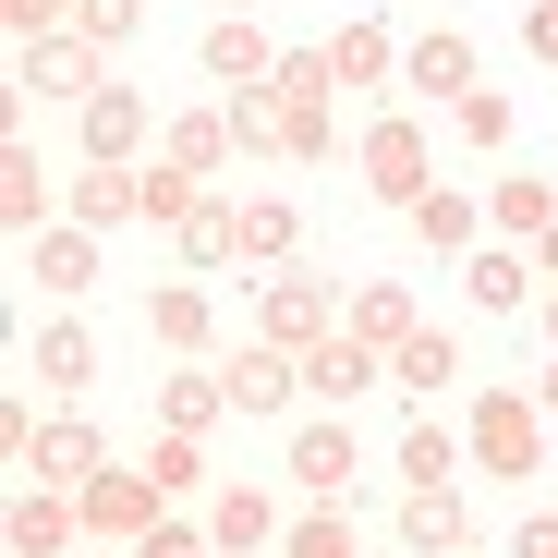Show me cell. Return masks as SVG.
<instances>
[{
  "mask_svg": "<svg viewBox=\"0 0 558 558\" xmlns=\"http://www.w3.org/2000/svg\"><path fill=\"white\" fill-rule=\"evenodd\" d=\"M352 170H364V195H389V207H425L437 195V146H425V122L413 110H377L352 134Z\"/></svg>",
  "mask_w": 558,
  "mask_h": 558,
  "instance_id": "obj_1",
  "label": "cell"
},
{
  "mask_svg": "<svg viewBox=\"0 0 558 558\" xmlns=\"http://www.w3.org/2000/svg\"><path fill=\"white\" fill-rule=\"evenodd\" d=\"M461 449H474L486 474H546V401L534 389H486L474 425H461Z\"/></svg>",
  "mask_w": 558,
  "mask_h": 558,
  "instance_id": "obj_2",
  "label": "cell"
},
{
  "mask_svg": "<svg viewBox=\"0 0 558 558\" xmlns=\"http://www.w3.org/2000/svg\"><path fill=\"white\" fill-rule=\"evenodd\" d=\"M73 498H85V534H110V546H146L170 522V486L158 474H122V461H110L98 486H73Z\"/></svg>",
  "mask_w": 558,
  "mask_h": 558,
  "instance_id": "obj_3",
  "label": "cell"
},
{
  "mask_svg": "<svg viewBox=\"0 0 558 558\" xmlns=\"http://www.w3.org/2000/svg\"><path fill=\"white\" fill-rule=\"evenodd\" d=\"M255 340H267V352H316V340H340V304L316 292V279H267Z\"/></svg>",
  "mask_w": 558,
  "mask_h": 558,
  "instance_id": "obj_4",
  "label": "cell"
},
{
  "mask_svg": "<svg viewBox=\"0 0 558 558\" xmlns=\"http://www.w3.org/2000/svg\"><path fill=\"white\" fill-rule=\"evenodd\" d=\"M279 474H292L304 498H340V486L364 474V449H352V425H340V413H316V425H292V449H279Z\"/></svg>",
  "mask_w": 558,
  "mask_h": 558,
  "instance_id": "obj_5",
  "label": "cell"
},
{
  "mask_svg": "<svg viewBox=\"0 0 558 558\" xmlns=\"http://www.w3.org/2000/svg\"><path fill=\"white\" fill-rule=\"evenodd\" d=\"M61 219H73V231H122V219H146V170L85 158V170H73V195H61Z\"/></svg>",
  "mask_w": 558,
  "mask_h": 558,
  "instance_id": "obj_6",
  "label": "cell"
},
{
  "mask_svg": "<svg viewBox=\"0 0 558 558\" xmlns=\"http://www.w3.org/2000/svg\"><path fill=\"white\" fill-rule=\"evenodd\" d=\"M377 377H389V352H377V340H352V328L304 352V401H328V413H352V401L377 389Z\"/></svg>",
  "mask_w": 558,
  "mask_h": 558,
  "instance_id": "obj_7",
  "label": "cell"
},
{
  "mask_svg": "<svg viewBox=\"0 0 558 558\" xmlns=\"http://www.w3.org/2000/svg\"><path fill=\"white\" fill-rule=\"evenodd\" d=\"M219 377H231V413H292V401H304V352H267V340H243V352L219 364Z\"/></svg>",
  "mask_w": 558,
  "mask_h": 558,
  "instance_id": "obj_8",
  "label": "cell"
},
{
  "mask_svg": "<svg viewBox=\"0 0 558 558\" xmlns=\"http://www.w3.org/2000/svg\"><path fill=\"white\" fill-rule=\"evenodd\" d=\"M25 474H49V486H98V474H110V437L85 425V413H49L37 449H25Z\"/></svg>",
  "mask_w": 558,
  "mask_h": 558,
  "instance_id": "obj_9",
  "label": "cell"
},
{
  "mask_svg": "<svg viewBox=\"0 0 558 558\" xmlns=\"http://www.w3.org/2000/svg\"><path fill=\"white\" fill-rule=\"evenodd\" d=\"M0 534H13V558H61V546L85 534V498H73V486H37V498H13Z\"/></svg>",
  "mask_w": 558,
  "mask_h": 558,
  "instance_id": "obj_10",
  "label": "cell"
},
{
  "mask_svg": "<svg viewBox=\"0 0 558 558\" xmlns=\"http://www.w3.org/2000/svg\"><path fill=\"white\" fill-rule=\"evenodd\" d=\"M0 219H13L25 243H37V231H61V219H49V158H37L25 134H0Z\"/></svg>",
  "mask_w": 558,
  "mask_h": 558,
  "instance_id": "obj_11",
  "label": "cell"
},
{
  "mask_svg": "<svg viewBox=\"0 0 558 558\" xmlns=\"http://www.w3.org/2000/svg\"><path fill=\"white\" fill-rule=\"evenodd\" d=\"M25 85H37V98H73V110H85V98L110 85V73H98V37H37V49H25Z\"/></svg>",
  "mask_w": 558,
  "mask_h": 558,
  "instance_id": "obj_12",
  "label": "cell"
},
{
  "mask_svg": "<svg viewBox=\"0 0 558 558\" xmlns=\"http://www.w3.org/2000/svg\"><path fill=\"white\" fill-rule=\"evenodd\" d=\"M207 73H219V85H267V73H279L267 25H255V13H219V25H207Z\"/></svg>",
  "mask_w": 558,
  "mask_h": 558,
  "instance_id": "obj_13",
  "label": "cell"
},
{
  "mask_svg": "<svg viewBox=\"0 0 558 558\" xmlns=\"http://www.w3.org/2000/svg\"><path fill=\"white\" fill-rule=\"evenodd\" d=\"M401 73L425 85V98H474V37L437 25V37H413V49H401Z\"/></svg>",
  "mask_w": 558,
  "mask_h": 558,
  "instance_id": "obj_14",
  "label": "cell"
},
{
  "mask_svg": "<svg viewBox=\"0 0 558 558\" xmlns=\"http://www.w3.org/2000/svg\"><path fill=\"white\" fill-rule=\"evenodd\" d=\"M461 292H474L486 316H522V304H534V267H522L510 243H474V255H461Z\"/></svg>",
  "mask_w": 558,
  "mask_h": 558,
  "instance_id": "obj_15",
  "label": "cell"
},
{
  "mask_svg": "<svg viewBox=\"0 0 558 558\" xmlns=\"http://www.w3.org/2000/svg\"><path fill=\"white\" fill-rule=\"evenodd\" d=\"M146 328H158L170 352H207V340H219V304L195 292V279H158V292H146Z\"/></svg>",
  "mask_w": 558,
  "mask_h": 558,
  "instance_id": "obj_16",
  "label": "cell"
},
{
  "mask_svg": "<svg viewBox=\"0 0 558 558\" xmlns=\"http://www.w3.org/2000/svg\"><path fill=\"white\" fill-rule=\"evenodd\" d=\"M134 146H146V98H134V85H98V98H85V158H122L134 170Z\"/></svg>",
  "mask_w": 558,
  "mask_h": 558,
  "instance_id": "obj_17",
  "label": "cell"
},
{
  "mask_svg": "<svg viewBox=\"0 0 558 558\" xmlns=\"http://www.w3.org/2000/svg\"><path fill=\"white\" fill-rule=\"evenodd\" d=\"M207 534H219V558H255V546H279L292 522H279L255 486H219V510H207Z\"/></svg>",
  "mask_w": 558,
  "mask_h": 558,
  "instance_id": "obj_18",
  "label": "cell"
},
{
  "mask_svg": "<svg viewBox=\"0 0 558 558\" xmlns=\"http://www.w3.org/2000/svg\"><path fill=\"white\" fill-rule=\"evenodd\" d=\"M37 279H49V304H73V292H98V231H37Z\"/></svg>",
  "mask_w": 558,
  "mask_h": 558,
  "instance_id": "obj_19",
  "label": "cell"
},
{
  "mask_svg": "<svg viewBox=\"0 0 558 558\" xmlns=\"http://www.w3.org/2000/svg\"><path fill=\"white\" fill-rule=\"evenodd\" d=\"M352 340H377V352H401L425 316H413V292H401V279H364V292H352V316H340Z\"/></svg>",
  "mask_w": 558,
  "mask_h": 558,
  "instance_id": "obj_20",
  "label": "cell"
},
{
  "mask_svg": "<svg viewBox=\"0 0 558 558\" xmlns=\"http://www.w3.org/2000/svg\"><path fill=\"white\" fill-rule=\"evenodd\" d=\"M449 377H461V340H449V328H413V340L389 352V389H413V401H437Z\"/></svg>",
  "mask_w": 558,
  "mask_h": 558,
  "instance_id": "obj_21",
  "label": "cell"
},
{
  "mask_svg": "<svg viewBox=\"0 0 558 558\" xmlns=\"http://www.w3.org/2000/svg\"><path fill=\"white\" fill-rule=\"evenodd\" d=\"M231 146H243V134H231V110H182V122H170V170H195V182H219V170H231Z\"/></svg>",
  "mask_w": 558,
  "mask_h": 558,
  "instance_id": "obj_22",
  "label": "cell"
},
{
  "mask_svg": "<svg viewBox=\"0 0 558 558\" xmlns=\"http://www.w3.org/2000/svg\"><path fill=\"white\" fill-rule=\"evenodd\" d=\"M37 377H49V401H73L85 377H98V340H85L73 316H49V328H37Z\"/></svg>",
  "mask_w": 558,
  "mask_h": 558,
  "instance_id": "obj_23",
  "label": "cell"
},
{
  "mask_svg": "<svg viewBox=\"0 0 558 558\" xmlns=\"http://www.w3.org/2000/svg\"><path fill=\"white\" fill-rule=\"evenodd\" d=\"M401 546L461 558V498H449V486H413V498H401Z\"/></svg>",
  "mask_w": 558,
  "mask_h": 558,
  "instance_id": "obj_24",
  "label": "cell"
},
{
  "mask_svg": "<svg viewBox=\"0 0 558 558\" xmlns=\"http://www.w3.org/2000/svg\"><path fill=\"white\" fill-rule=\"evenodd\" d=\"M401 219H413V243H425V255H474V195H449V182H437L425 207H401Z\"/></svg>",
  "mask_w": 558,
  "mask_h": 558,
  "instance_id": "obj_25",
  "label": "cell"
},
{
  "mask_svg": "<svg viewBox=\"0 0 558 558\" xmlns=\"http://www.w3.org/2000/svg\"><path fill=\"white\" fill-rule=\"evenodd\" d=\"M328 61H340V85H377V73H401V37H389V25H340Z\"/></svg>",
  "mask_w": 558,
  "mask_h": 558,
  "instance_id": "obj_26",
  "label": "cell"
},
{
  "mask_svg": "<svg viewBox=\"0 0 558 558\" xmlns=\"http://www.w3.org/2000/svg\"><path fill=\"white\" fill-rule=\"evenodd\" d=\"M158 413H170V437H207V425L231 413V377H170V389H158Z\"/></svg>",
  "mask_w": 558,
  "mask_h": 558,
  "instance_id": "obj_27",
  "label": "cell"
},
{
  "mask_svg": "<svg viewBox=\"0 0 558 558\" xmlns=\"http://www.w3.org/2000/svg\"><path fill=\"white\" fill-rule=\"evenodd\" d=\"M486 219H498V231H510V243H522V231H534V243H546V231H558V195H546V182H534V170H522V182H498V195H486Z\"/></svg>",
  "mask_w": 558,
  "mask_h": 558,
  "instance_id": "obj_28",
  "label": "cell"
},
{
  "mask_svg": "<svg viewBox=\"0 0 558 558\" xmlns=\"http://www.w3.org/2000/svg\"><path fill=\"white\" fill-rule=\"evenodd\" d=\"M182 255H195V267H231V255H243V207H231V195H207L195 219H182Z\"/></svg>",
  "mask_w": 558,
  "mask_h": 558,
  "instance_id": "obj_29",
  "label": "cell"
},
{
  "mask_svg": "<svg viewBox=\"0 0 558 558\" xmlns=\"http://www.w3.org/2000/svg\"><path fill=\"white\" fill-rule=\"evenodd\" d=\"M401 474H413V486H449V474H461V437H449L437 413H425V425L401 437Z\"/></svg>",
  "mask_w": 558,
  "mask_h": 558,
  "instance_id": "obj_30",
  "label": "cell"
},
{
  "mask_svg": "<svg viewBox=\"0 0 558 558\" xmlns=\"http://www.w3.org/2000/svg\"><path fill=\"white\" fill-rule=\"evenodd\" d=\"M195 207H207V182L158 158V170H146V219H158V231H182V219H195Z\"/></svg>",
  "mask_w": 558,
  "mask_h": 558,
  "instance_id": "obj_31",
  "label": "cell"
},
{
  "mask_svg": "<svg viewBox=\"0 0 558 558\" xmlns=\"http://www.w3.org/2000/svg\"><path fill=\"white\" fill-rule=\"evenodd\" d=\"M243 255H292V195H243Z\"/></svg>",
  "mask_w": 558,
  "mask_h": 558,
  "instance_id": "obj_32",
  "label": "cell"
},
{
  "mask_svg": "<svg viewBox=\"0 0 558 558\" xmlns=\"http://www.w3.org/2000/svg\"><path fill=\"white\" fill-rule=\"evenodd\" d=\"M146 474H158L170 498H195V486H207V449H195V437H158V449H146Z\"/></svg>",
  "mask_w": 558,
  "mask_h": 558,
  "instance_id": "obj_33",
  "label": "cell"
},
{
  "mask_svg": "<svg viewBox=\"0 0 558 558\" xmlns=\"http://www.w3.org/2000/svg\"><path fill=\"white\" fill-rule=\"evenodd\" d=\"M73 13H85V0H0V25H13L25 49H37V37H73Z\"/></svg>",
  "mask_w": 558,
  "mask_h": 558,
  "instance_id": "obj_34",
  "label": "cell"
},
{
  "mask_svg": "<svg viewBox=\"0 0 558 558\" xmlns=\"http://www.w3.org/2000/svg\"><path fill=\"white\" fill-rule=\"evenodd\" d=\"M449 122L474 134V146H510V98H498V85H474V98H449Z\"/></svg>",
  "mask_w": 558,
  "mask_h": 558,
  "instance_id": "obj_35",
  "label": "cell"
},
{
  "mask_svg": "<svg viewBox=\"0 0 558 558\" xmlns=\"http://www.w3.org/2000/svg\"><path fill=\"white\" fill-rule=\"evenodd\" d=\"M146 25V0H85V13H73V37H98V49H122Z\"/></svg>",
  "mask_w": 558,
  "mask_h": 558,
  "instance_id": "obj_36",
  "label": "cell"
},
{
  "mask_svg": "<svg viewBox=\"0 0 558 558\" xmlns=\"http://www.w3.org/2000/svg\"><path fill=\"white\" fill-rule=\"evenodd\" d=\"M279 546H292V558H352V534H340L328 510H304V522H292V534H279Z\"/></svg>",
  "mask_w": 558,
  "mask_h": 558,
  "instance_id": "obj_37",
  "label": "cell"
},
{
  "mask_svg": "<svg viewBox=\"0 0 558 558\" xmlns=\"http://www.w3.org/2000/svg\"><path fill=\"white\" fill-rule=\"evenodd\" d=\"M134 558H219V534H195V522H158Z\"/></svg>",
  "mask_w": 558,
  "mask_h": 558,
  "instance_id": "obj_38",
  "label": "cell"
},
{
  "mask_svg": "<svg viewBox=\"0 0 558 558\" xmlns=\"http://www.w3.org/2000/svg\"><path fill=\"white\" fill-rule=\"evenodd\" d=\"M522 49H534V61H558V0H522Z\"/></svg>",
  "mask_w": 558,
  "mask_h": 558,
  "instance_id": "obj_39",
  "label": "cell"
},
{
  "mask_svg": "<svg viewBox=\"0 0 558 558\" xmlns=\"http://www.w3.org/2000/svg\"><path fill=\"white\" fill-rule=\"evenodd\" d=\"M522 558H558V510H534V522H522Z\"/></svg>",
  "mask_w": 558,
  "mask_h": 558,
  "instance_id": "obj_40",
  "label": "cell"
},
{
  "mask_svg": "<svg viewBox=\"0 0 558 558\" xmlns=\"http://www.w3.org/2000/svg\"><path fill=\"white\" fill-rule=\"evenodd\" d=\"M534 401H546V413H558V352H546V377H534Z\"/></svg>",
  "mask_w": 558,
  "mask_h": 558,
  "instance_id": "obj_41",
  "label": "cell"
},
{
  "mask_svg": "<svg viewBox=\"0 0 558 558\" xmlns=\"http://www.w3.org/2000/svg\"><path fill=\"white\" fill-rule=\"evenodd\" d=\"M546 352H558V279H546Z\"/></svg>",
  "mask_w": 558,
  "mask_h": 558,
  "instance_id": "obj_42",
  "label": "cell"
},
{
  "mask_svg": "<svg viewBox=\"0 0 558 558\" xmlns=\"http://www.w3.org/2000/svg\"><path fill=\"white\" fill-rule=\"evenodd\" d=\"M546 279H558V231H546Z\"/></svg>",
  "mask_w": 558,
  "mask_h": 558,
  "instance_id": "obj_43",
  "label": "cell"
},
{
  "mask_svg": "<svg viewBox=\"0 0 558 558\" xmlns=\"http://www.w3.org/2000/svg\"><path fill=\"white\" fill-rule=\"evenodd\" d=\"M231 13H243V0H231Z\"/></svg>",
  "mask_w": 558,
  "mask_h": 558,
  "instance_id": "obj_44",
  "label": "cell"
},
{
  "mask_svg": "<svg viewBox=\"0 0 558 558\" xmlns=\"http://www.w3.org/2000/svg\"><path fill=\"white\" fill-rule=\"evenodd\" d=\"M352 558H364V546H352Z\"/></svg>",
  "mask_w": 558,
  "mask_h": 558,
  "instance_id": "obj_45",
  "label": "cell"
}]
</instances>
